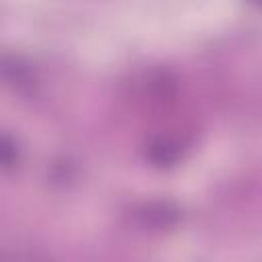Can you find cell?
Segmentation results:
<instances>
[{
    "label": "cell",
    "mask_w": 262,
    "mask_h": 262,
    "mask_svg": "<svg viewBox=\"0 0 262 262\" xmlns=\"http://www.w3.org/2000/svg\"><path fill=\"white\" fill-rule=\"evenodd\" d=\"M147 156L156 166H170L178 160L180 149H178V143H174L170 139H158L149 145Z\"/></svg>",
    "instance_id": "6da1fadb"
},
{
    "label": "cell",
    "mask_w": 262,
    "mask_h": 262,
    "mask_svg": "<svg viewBox=\"0 0 262 262\" xmlns=\"http://www.w3.org/2000/svg\"><path fill=\"white\" fill-rule=\"evenodd\" d=\"M18 162V147L16 143L0 133V168H12Z\"/></svg>",
    "instance_id": "7a4b0ae2"
}]
</instances>
